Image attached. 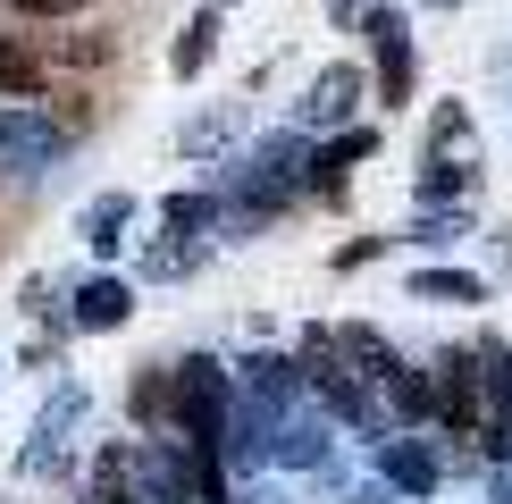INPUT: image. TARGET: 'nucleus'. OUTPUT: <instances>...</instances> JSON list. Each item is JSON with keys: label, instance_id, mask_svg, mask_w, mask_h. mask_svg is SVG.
Returning <instances> with one entry per match:
<instances>
[{"label": "nucleus", "instance_id": "nucleus-1", "mask_svg": "<svg viewBox=\"0 0 512 504\" xmlns=\"http://www.w3.org/2000/svg\"><path fill=\"white\" fill-rule=\"evenodd\" d=\"M353 26H361V42H370V93H378V110L395 118L403 101H412V17L387 9V0H370Z\"/></svg>", "mask_w": 512, "mask_h": 504}, {"label": "nucleus", "instance_id": "nucleus-2", "mask_svg": "<svg viewBox=\"0 0 512 504\" xmlns=\"http://www.w3.org/2000/svg\"><path fill=\"white\" fill-rule=\"evenodd\" d=\"M59 152H68V126L42 110V101H17V110H0V168H9V177H42Z\"/></svg>", "mask_w": 512, "mask_h": 504}, {"label": "nucleus", "instance_id": "nucleus-3", "mask_svg": "<svg viewBox=\"0 0 512 504\" xmlns=\"http://www.w3.org/2000/svg\"><path fill=\"white\" fill-rule=\"evenodd\" d=\"M429 387H437V429L445 437H471L479 429V420H487V387H479V353H437V378H429Z\"/></svg>", "mask_w": 512, "mask_h": 504}, {"label": "nucleus", "instance_id": "nucleus-4", "mask_svg": "<svg viewBox=\"0 0 512 504\" xmlns=\"http://www.w3.org/2000/svg\"><path fill=\"white\" fill-rule=\"evenodd\" d=\"M370 101V76L353 68V59H336V68H319V84L303 93V135H336V126H353V110Z\"/></svg>", "mask_w": 512, "mask_h": 504}, {"label": "nucleus", "instance_id": "nucleus-5", "mask_svg": "<svg viewBox=\"0 0 512 504\" xmlns=\"http://www.w3.org/2000/svg\"><path fill=\"white\" fill-rule=\"evenodd\" d=\"M378 152V126H336L328 143H319V152L303 160V194H319V202H345V177L361 160Z\"/></svg>", "mask_w": 512, "mask_h": 504}, {"label": "nucleus", "instance_id": "nucleus-6", "mask_svg": "<svg viewBox=\"0 0 512 504\" xmlns=\"http://www.w3.org/2000/svg\"><path fill=\"white\" fill-rule=\"evenodd\" d=\"M378 479H387L395 496H412V504H420V496H437V488H445V454H437V446H420V437H395V429H387V437H378Z\"/></svg>", "mask_w": 512, "mask_h": 504}, {"label": "nucleus", "instance_id": "nucleus-7", "mask_svg": "<svg viewBox=\"0 0 512 504\" xmlns=\"http://www.w3.org/2000/svg\"><path fill=\"white\" fill-rule=\"evenodd\" d=\"M68 320H76L84 336H110V328H126V320H135V286H126V278H84Z\"/></svg>", "mask_w": 512, "mask_h": 504}, {"label": "nucleus", "instance_id": "nucleus-8", "mask_svg": "<svg viewBox=\"0 0 512 504\" xmlns=\"http://www.w3.org/2000/svg\"><path fill=\"white\" fill-rule=\"evenodd\" d=\"M219 26H227V9H219V0H210V9H194V17L177 26V51H168L177 84H194V76L210 68V59H219Z\"/></svg>", "mask_w": 512, "mask_h": 504}, {"label": "nucleus", "instance_id": "nucleus-9", "mask_svg": "<svg viewBox=\"0 0 512 504\" xmlns=\"http://www.w3.org/2000/svg\"><path fill=\"white\" fill-rule=\"evenodd\" d=\"M42 84H51V68H42V51L26 34L0 26V101H42Z\"/></svg>", "mask_w": 512, "mask_h": 504}, {"label": "nucleus", "instance_id": "nucleus-10", "mask_svg": "<svg viewBox=\"0 0 512 504\" xmlns=\"http://www.w3.org/2000/svg\"><path fill=\"white\" fill-rule=\"evenodd\" d=\"M328 345L345 353V362H353L361 378H370V387H378V378H387V370L403 362V353H395V345H387V336H378L370 320H345V328H328Z\"/></svg>", "mask_w": 512, "mask_h": 504}, {"label": "nucleus", "instance_id": "nucleus-11", "mask_svg": "<svg viewBox=\"0 0 512 504\" xmlns=\"http://www.w3.org/2000/svg\"><path fill=\"white\" fill-rule=\"evenodd\" d=\"M294 387H303V370H294L286 353H252V362H244V395H252V404L286 412V395H294Z\"/></svg>", "mask_w": 512, "mask_h": 504}, {"label": "nucleus", "instance_id": "nucleus-12", "mask_svg": "<svg viewBox=\"0 0 512 504\" xmlns=\"http://www.w3.org/2000/svg\"><path fill=\"white\" fill-rule=\"evenodd\" d=\"M412 303H487V278L479 269H412Z\"/></svg>", "mask_w": 512, "mask_h": 504}, {"label": "nucleus", "instance_id": "nucleus-13", "mask_svg": "<svg viewBox=\"0 0 512 504\" xmlns=\"http://www.w3.org/2000/svg\"><path fill=\"white\" fill-rule=\"evenodd\" d=\"M471 185H479L471 160H445V152L420 160V202H471Z\"/></svg>", "mask_w": 512, "mask_h": 504}, {"label": "nucleus", "instance_id": "nucleus-14", "mask_svg": "<svg viewBox=\"0 0 512 504\" xmlns=\"http://www.w3.org/2000/svg\"><path fill=\"white\" fill-rule=\"evenodd\" d=\"M160 219H168V236H210V227H227V202L219 194H168Z\"/></svg>", "mask_w": 512, "mask_h": 504}, {"label": "nucleus", "instance_id": "nucleus-15", "mask_svg": "<svg viewBox=\"0 0 512 504\" xmlns=\"http://www.w3.org/2000/svg\"><path fill=\"white\" fill-rule=\"evenodd\" d=\"M126 219H135V194L84 202V244H93V252H118V244H126Z\"/></svg>", "mask_w": 512, "mask_h": 504}, {"label": "nucleus", "instance_id": "nucleus-16", "mask_svg": "<svg viewBox=\"0 0 512 504\" xmlns=\"http://www.w3.org/2000/svg\"><path fill=\"white\" fill-rule=\"evenodd\" d=\"M378 387H387V404H395V420H412V429H420V420L437 412V387H429V378H420L412 362H395L387 378H378Z\"/></svg>", "mask_w": 512, "mask_h": 504}, {"label": "nucleus", "instance_id": "nucleus-17", "mask_svg": "<svg viewBox=\"0 0 512 504\" xmlns=\"http://www.w3.org/2000/svg\"><path fill=\"white\" fill-rule=\"evenodd\" d=\"M479 387H487V412L512 420V345H479Z\"/></svg>", "mask_w": 512, "mask_h": 504}, {"label": "nucleus", "instance_id": "nucleus-18", "mask_svg": "<svg viewBox=\"0 0 512 504\" xmlns=\"http://www.w3.org/2000/svg\"><path fill=\"white\" fill-rule=\"evenodd\" d=\"M269 454H277V462H294V471H311V462H328V437H319V429H277V437H269Z\"/></svg>", "mask_w": 512, "mask_h": 504}, {"label": "nucleus", "instance_id": "nucleus-19", "mask_svg": "<svg viewBox=\"0 0 512 504\" xmlns=\"http://www.w3.org/2000/svg\"><path fill=\"white\" fill-rule=\"evenodd\" d=\"M135 420H168V370L160 362L135 378Z\"/></svg>", "mask_w": 512, "mask_h": 504}, {"label": "nucleus", "instance_id": "nucleus-20", "mask_svg": "<svg viewBox=\"0 0 512 504\" xmlns=\"http://www.w3.org/2000/svg\"><path fill=\"white\" fill-rule=\"evenodd\" d=\"M9 17H42L51 26V17H84V0H9Z\"/></svg>", "mask_w": 512, "mask_h": 504}, {"label": "nucleus", "instance_id": "nucleus-21", "mask_svg": "<svg viewBox=\"0 0 512 504\" xmlns=\"http://www.w3.org/2000/svg\"><path fill=\"white\" fill-rule=\"evenodd\" d=\"M395 236H353L345 252H336V269H361V261H378V252H387Z\"/></svg>", "mask_w": 512, "mask_h": 504}, {"label": "nucleus", "instance_id": "nucleus-22", "mask_svg": "<svg viewBox=\"0 0 512 504\" xmlns=\"http://www.w3.org/2000/svg\"><path fill=\"white\" fill-rule=\"evenodd\" d=\"M328 9H336V26H353V17L370 9V0H328Z\"/></svg>", "mask_w": 512, "mask_h": 504}, {"label": "nucleus", "instance_id": "nucleus-23", "mask_svg": "<svg viewBox=\"0 0 512 504\" xmlns=\"http://www.w3.org/2000/svg\"><path fill=\"white\" fill-rule=\"evenodd\" d=\"M487 496H496V504H512V462H504V471H496V488H487Z\"/></svg>", "mask_w": 512, "mask_h": 504}, {"label": "nucleus", "instance_id": "nucleus-24", "mask_svg": "<svg viewBox=\"0 0 512 504\" xmlns=\"http://www.w3.org/2000/svg\"><path fill=\"white\" fill-rule=\"evenodd\" d=\"M353 504H403V496L395 488H370V496H353Z\"/></svg>", "mask_w": 512, "mask_h": 504}, {"label": "nucleus", "instance_id": "nucleus-25", "mask_svg": "<svg viewBox=\"0 0 512 504\" xmlns=\"http://www.w3.org/2000/svg\"><path fill=\"white\" fill-rule=\"evenodd\" d=\"M429 9H462V0H429Z\"/></svg>", "mask_w": 512, "mask_h": 504}, {"label": "nucleus", "instance_id": "nucleus-26", "mask_svg": "<svg viewBox=\"0 0 512 504\" xmlns=\"http://www.w3.org/2000/svg\"><path fill=\"white\" fill-rule=\"evenodd\" d=\"M219 9H236V0H219Z\"/></svg>", "mask_w": 512, "mask_h": 504}]
</instances>
